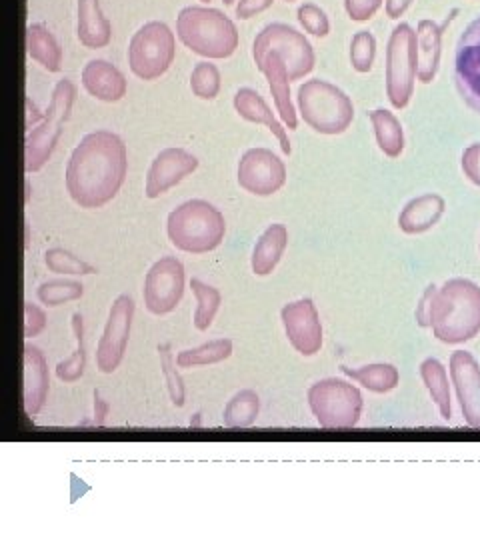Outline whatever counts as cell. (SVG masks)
I'll return each instance as SVG.
<instances>
[{"mask_svg": "<svg viewBox=\"0 0 480 540\" xmlns=\"http://www.w3.org/2000/svg\"><path fill=\"white\" fill-rule=\"evenodd\" d=\"M128 152L122 138L110 130H96L76 144L66 164V192L80 208L108 204L124 184Z\"/></svg>", "mask_w": 480, "mask_h": 540, "instance_id": "cell-1", "label": "cell"}, {"mask_svg": "<svg viewBox=\"0 0 480 540\" xmlns=\"http://www.w3.org/2000/svg\"><path fill=\"white\" fill-rule=\"evenodd\" d=\"M430 328L444 344H462L480 334V286L470 278L446 280L434 296Z\"/></svg>", "mask_w": 480, "mask_h": 540, "instance_id": "cell-2", "label": "cell"}, {"mask_svg": "<svg viewBox=\"0 0 480 540\" xmlns=\"http://www.w3.org/2000/svg\"><path fill=\"white\" fill-rule=\"evenodd\" d=\"M176 36L194 54L210 60L232 56L240 42L236 24L210 6L182 8L176 16Z\"/></svg>", "mask_w": 480, "mask_h": 540, "instance_id": "cell-3", "label": "cell"}, {"mask_svg": "<svg viewBox=\"0 0 480 540\" xmlns=\"http://www.w3.org/2000/svg\"><path fill=\"white\" fill-rule=\"evenodd\" d=\"M166 234L172 246L188 254H206L218 248L226 234L224 214L202 198L176 206L166 218Z\"/></svg>", "mask_w": 480, "mask_h": 540, "instance_id": "cell-4", "label": "cell"}, {"mask_svg": "<svg viewBox=\"0 0 480 540\" xmlns=\"http://www.w3.org/2000/svg\"><path fill=\"white\" fill-rule=\"evenodd\" d=\"M296 102L300 118L318 134H342L354 120V104L350 96L336 84L322 78H312L300 84Z\"/></svg>", "mask_w": 480, "mask_h": 540, "instance_id": "cell-5", "label": "cell"}, {"mask_svg": "<svg viewBox=\"0 0 480 540\" xmlns=\"http://www.w3.org/2000/svg\"><path fill=\"white\" fill-rule=\"evenodd\" d=\"M74 100H76L74 82L70 78L58 80L42 120L36 126H32L24 138V170L28 174L38 172L52 156L58 138L62 134V126L70 116Z\"/></svg>", "mask_w": 480, "mask_h": 540, "instance_id": "cell-6", "label": "cell"}, {"mask_svg": "<svg viewBox=\"0 0 480 540\" xmlns=\"http://www.w3.org/2000/svg\"><path fill=\"white\" fill-rule=\"evenodd\" d=\"M416 78H418L416 30L410 24L400 22L390 32L384 60L386 96L394 108L402 110L408 106L414 94Z\"/></svg>", "mask_w": 480, "mask_h": 540, "instance_id": "cell-7", "label": "cell"}, {"mask_svg": "<svg viewBox=\"0 0 480 540\" xmlns=\"http://www.w3.org/2000/svg\"><path fill=\"white\" fill-rule=\"evenodd\" d=\"M306 398L312 416L322 428H352L358 424L364 408L360 390L342 378L314 382Z\"/></svg>", "mask_w": 480, "mask_h": 540, "instance_id": "cell-8", "label": "cell"}, {"mask_svg": "<svg viewBox=\"0 0 480 540\" xmlns=\"http://www.w3.org/2000/svg\"><path fill=\"white\" fill-rule=\"evenodd\" d=\"M128 66L132 74L140 80L160 78L176 56V38L168 24L160 20H150L140 26L128 44Z\"/></svg>", "mask_w": 480, "mask_h": 540, "instance_id": "cell-9", "label": "cell"}, {"mask_svg": "<svg viewBox=\"0 0 480 540\" xmlns=\"http://www.w3.org/2000/svg\"><path fill=\"white\" fill-rule=\"evenodd\" d=\"M266 52H276L286 68H288V78L300 80L306 74L312 72L316 56L314 48L308 42V38L298 32L296 28L284 24V22H272L266 24L254 38L252 42V58L254 64L266 54Z\"/></svg>", "mask_w": 480, "mask_h": 540, "instance_id": "cell-10", "label": "cell"}, {"mask_svg": "<svg viewBox=\"0 0 480 540\" xmlns=\"http://www.w3.org/2000/svg\"><path fill=\"white\" fill-rule=\"evenodd\" d=\"M186 272L176 256L158 258L144 276L142 298L148 312L162 316L172 312L184 294Z\"/></svg>", "mask_w": 480, "mask_h": 540, "instance_id": "cell-11", "label": "cell"}, {"mask_svg": "<svg viewBox=\"0 0 480 540\" xmlns=\"http://www.w3.org/2000/svg\"><path fill=\"white\" fill-rule=\"evenodd\" d=\"M132 318L134 300L128 294H120L108 310L104 332L96 346V368L102 374H112L120 366L128 346Z\"/></svg>", "mask_w": 480, "mask_h": 540, "instance_id": "cell-12", "label": "cell"}, {"mask_svg": "<svg viewBox=\"0 0 480 540\" xmlns=\"http://www.w3.org/2000/svg\"><path fill=\"white\" fill-rule=\"evenodd\" d=\"M236 178L242 190L254 196H270L286 182L284 162L268 148H248L236 168Z\"/></svg>", "mask_w": 480, "mask_h": 540, "instance_id": "cell-13", "label": "cell"}, {"mask_svg": "<svg viewBox=\"0 0 480 540\" xmlns=\"http://www.w3.org/2000/svg\"><path fill=\"white\" fill-rule=\"evenodd\" d=\"M454 84L460 98L480 114V16H476L458 38Z\"/></svg>", "mask_w": 480, "mask_h": 540, "instance_id": "cell-14", "label": "cell"}, {"mask_svg": "<svg viewBox=\"0 0 480 540\" xmlns=\"http://www.w3.org/2000/svg\"><path fill=\"white\" fill-rule=\"evenodd\" d=\"M284 334L302 356H314L322 348V322L312 298L288 302L280 310Z\"/></svg>", "mask_w": 480, "mask_h": 540, "instance_id": "cell-15", "label": "cell"}, {"mask_svg": "<svg viewBox=\"0 0 480 540\" xmlns=\"http://www.w3.org/2000/svg\"><path fill=\"white\" fill-rule=\"evenodd\" d=\"M448 370L464 422L480 428V362L466 350H454Z\"/></svg>", "mask_w": 480, "mask_h": 540, "instance_id": "cell-16", "label": "cell"}, {"mask_svg": "<svg viewBox=\"0 0 480 540\" xmlns=\"http://www.w3.org/2000/svg\"><path fill=\"white\" fill-rule=\"evenodd\" d=\"M198 168V158L184 148H164L150 162L144 196L158 198Z\"/></svg>", "mask_w": 480, "mask_h": 540, "instance_id": "cell-17", "label": "cell"}, {"mask_svg": "<svg viewBox=\"0 0 480 540\" xmlns=\"http://www.w3.org/2000/svg\"><path fill=\"white\" fill-rule=\"evenodd\" d=\"M50 372L46 356L34 344L22 348V406L28 416H36L48 398Z\"/></svg>", "mask_w": 480, "mask_h": 540, "instance_id": "cell-18", "label": "cell"}, {"mask_svg": "<svg viewBox=\"0 0 480 540\" xmlns=\"http://www.w3.org/2000/svg\"><path fill=\"white\" fill-rule=\"evenodd\" d=\"M256 68L266 76L270 94L276 104V112L280 114L284 126L288 130H294L298 126V116L296 108L292 104L290 96V78H288V68L284 60L276 52H266L258 62Z\"/></svg>", "mask_w": 480, "mask_h": 540, "instance_id": "cell-19", "label": "cell"}, {"mask_svg": "<svg viewBox=\"0 0 480 540\" xmlns=\"http://www.w3.org/2000/svg\"><path fill=\"white\" fill-rule=\"evenodd\" d=\"M82 86L96 100L118 102L124 98L128 84L124 74L112 62L96 58L82 68Z\"/></svg>", "mask_w": 480, "mask_h": 540, "instance_id": "cell-20", "label": "cell"}, {"mask_svg": "<svg viewBox=\"0 0 480 540\" xmlns=\"http://www.w3.org/2000/svg\"><path fill=\"white\" fill-rule=\"evenodd\" d=\"M234 110L246 122L264 124L278 138V144H280V148H282V152L286 156L292 152V146H290V140H288V134H286L284 124L274 116V112L268 106V102L254 88L244 86V88H240L234 94Z\"/></svg>", "mask_w": 480, "mask_h": 540, "instance_id": "cell-21", "label": "cell"}, {"mask_svg": "<svg viewBox=\"0 0 480 540\" xmlns=\"http://www.w3.org/2000/svg\"><path fill=\"white\" fill-rule=\"evenodd\" d=\"M446 210V202L436 192L414 196L398 214V228L404 234H422L438 224Z\"/></svg>", "mask_w": 480, "mask_h": 540, "instance_id": "cell-22", "label": "cell"}, {"mask_svg": "<svg viewBox=\"0 0 480 540\" xmlns=\"http://www.w3.org/2000/svg\"><path fill=\"white\" fill-rule=\"evenodd\" d=\"M444 24H436L434 20H420L416 26V48H418V80L422 84H430L436 78L440 56H442V32Z\"/></svg>", "mask_w": 480, "mask_h": 540, "instance_id": "cell-23", "label": "cell"}, {"mask_svg": "<svg viewBox=\"0 0 480 540\" xmlns=\"http://www.w3.org/2000/svg\"><path fill=\"white\" fill-rule=\"evenodd\" d=\"M288 244V228L280 222L270 224L256 240L250 256V268L256 276H268L278 266Z\"/></svg>", "mask_w": 480, "mask_h": 540, "instance_id": "cell-24", "label": "cell"}, {"mask_svg": "<svg viewBox=\"0 0 480 540\" xmlns=\"http://www.w3.org/2000/svg\"><path fill=\"white\" fill-rule=\"evenodd\" d=\"M76 36L86 48H104L112 38L110 20L102 14L98 0H78Z\"/></svg>", "mask_w": 480, "mask_h": 540, "instance_id": "cell-25", "label": "cell"}, {"mask_svg": "<svg viewBox=\"0 0 480 540\" xmlns=\"http://www.w3.org/2000/svg\"><path fill=\"white\" fill-rule=\"evenodd\" d=\"M26 52L48 72H60L62 48L54 34L40 22L26 26Z\"/></svg>", "mask_w": 480, "mask_h": 540, "instance_id": "cell-26", "label": "cell"}, {"mask_svg": "<svg viewBox=\"0 0 480 540\" xmlns=\"http://www.w3.org/2000/svg\"><path fill=\"white\" fill-rule=\"evenodd\" d=\"M368 116H370L374 138L380 152L388 158H398L404 150V130L396 114L386 108H376Z\"/></svg>", "mask_w": 480, "mask_h": 540, "instance_id": "cell-27", "label": "cell"}, {"mask_svg": "<svg viewBox=\"0 0 480 540\" xmlns=\"http://www.w3.org/2000/svg\"><path fill=\"white\" fill-rule=\"evenodd\" d=\"M340 370L354 382H358L360 386H364L370 392L376 394H384L390 392L398 386L400 382V372L394 364L388 362H374V364H366L360 368H350V366H340Z\"/></svg>", "mask_w": 480, "mask_h": 540, "instance_id": "cell-28", "label": "cell"}, {"mask_svg": "<svg viewBox=\"0 0 480 540\" xmlns=\"http://www.w3.org/2000/svg\"><path fill=\"white\" fill-rule=\"evenodd\" d=\"M420 378L436 404L442 418L450 420L452 416V404H450V384H448V372L444 364L438 358H424L420 362Z\"/></svg>", "mask_w": 480, "mask_h": 540, "instance_id": "cell-29", "label": "cell"}, {"mask_svg": "<svg viewBox=\"0 0 480 540\" xmlns=\"http://www.w3.org/2000/svg\"><path fill=\"white\" fill-rule=\"evenodd\" d=\"M258 412H260L258 394L250 388H244L228 400L222 412V420L230 428H248L256 422Z\"/></svg>", "mask_w": 480, "mask_h": 540, "instance_id": "cell-30", "label": "cell"}, {"mask_svg": "<svg viewBox=\"0 0 480 540\" xmlns=\"http://www.w3.org/2000/svg\"><path fill=\"white\" fill-rule=\"evenodd\" d=\"M72 332L76 338V348L74 352L56 364V376L58 380L72 384L82 378L84 368H86V346H84V320L80 312L72 314Z\"/></svg>", "mask_w": 480, "mask_h": 540, "instance_id": "cell-31", "label": "cell"}, {"mask_svg": "<svg viewBox=\"0 0 480 540\" xmlns=\"http://www.w3.org/2000/svg\"><path fill=\"white\" fill-rule=\"evenodd\" d=\"M230 354H232V342L228 338H216V340H210V342L200 344L196 348H188V350L178 352L176 364L180 368L208 366V364H216V362L230 358Z\"/></svg>", "mask_w": 480, "mask_h": 540, "instance_id": "cell-32", "label": "cell"}, {"mask_svg": "<svg viewBox=\"0 0 480 540\" xmlns=\"http://www.w3.org/2000/svg\"><path fill=\"white\" fill-rule=\"evenodd\" d=\"M190 288H192V294L196 298V310H194V326L196 330L204 332L212 326L214 322V316L220 308V302H222V296L218 292V288L198 280V278H192L190 280Z\"/></svg>", "mask_w": 480, "mask_h": 540, "instance_id": "cell-33", "label": "cell"}, {"mask_svg": "<svg viewBox=\"0 0 480 540\" xmlns=\"http://www.w3.org/2000/svg\"><path fill=\"white\" fill-rule=\"evenodd\" d=\"M82 294H84V286L76 280H48V282H42L36 290L38 300L48 308L74 302L82 298Z\"/></svg>", "mask_w": 480, "mask_h": 540, "instance_id": "cell-34", "label": "cell"}, {"mask_svg": "<svg viewBox=\"0 0 480 540\" xmlns=\"http://www.w3.org/2000/svg\"><path fill=\"white\" fill-rule=\"evenodd\" d=\"M44 264L50 272H56V274H96L98 270L88 264L86 260L78 258L76 254H72L70 250H64V248H48L44 252Z\"/></svg>", "mask_w": 480, "mask_h": 540, "instance_id": "cell-35", "label": "cell"}, {"mask_svg": "<svg viewBox=\"0 0 480 540\" xmlns=\"http://www.w3.org/2000/svg\"><path fill=\"white\" fill-rule=\"evenodd\" d=\"M190 90L200 100H214L220 92V70L208 62H198L190 72Z\"/></svg>", "mask_w": 480, "mask_h": 540, "instance_id": "cell-36", "label": "cell"}, {"mask_svg": "<svg viewBox=\"0 0 480 540\" xmlns=\"http://www.w3.org/2000/svg\"><path fill=\"white\" fill-rule=\"evenodd\" d=\"M158 356H160V370L166 378V386H168V392H170V400L174 406H184V396H186V390H184V382H182V376L178 374L176 370V358L172 354V346L168 342L164 344H158Z\"/></svg>", "mask_w": 480, "mask_h": 540, "instance_id": "cell-37", "label": "cell"}, {"mask_svg": "<svg viewBox=\"0 0 480 540\" xmlns=\"http://www.w3.org/2000/svg\"><path fill=\"white\" fill-rule=\"evenodd\" d=\"M376 58V38L368 30H358L350 40V64L356 72L366 74L372 70Z\"/></svg>", "mask_w": 480, "mask_h": 540, "instance_id": "cell-38", "label": "cell"}, {"mask_svg": "<svg viewBox=\"0 0 480 540\" xmlns=\"http://www.w3.org/2000/svg\"><path fill=\"white\" fill-rule=\"evenodd\" d=\"M296 18H298L300 26L304 28V32H308L316 38H324L330 32V20H328L326 12L314 2H302L296 10Z\"/></svg>", "mask_w": 480, "mask_h": 540, "instance_id": "cell-39", "label": "cell"}, {"mask_svg": "<svg viewBox=\"0 0 480 540\" xmlns=\"http://www.w3.org/2000/svg\"><path fill=\"white\" fill-rule=\"evenodd\" d=\"M46 328V312L32 304L30 300H24V338H34Z\"/></svg>", "mask_w": 480, "mask_h": 540, "instance_id": "cell-40", "label": "cell"}, {"mask_svg": "<svg viewBox=\"0 0 480 540\" xmlns=\"http://www.w3.org/2000/svg\"><path fill=\"white\" fill-rule=\"evenodd\" d=\"M460 166L464 176L480 188V142L470 144L468 148H464L462 158H460Z\"/></svg>", "mask_w": 480, "mask_h": 540, "instance_id": "cell-41", "label": "cell"}, {"mask_svg": "<svg viewBox=\"0 0 480 540\" xmlns=\"http://www.w3.org/2000/svg\"><path fill=\"white\" fill-rule=\"evenodd\" d=\"M382 2L384 0H344V8L350 20L366 22L380 10Z\"/></svg>", "mask_w": 480, "mask_h": 540, "instance_id": "cell-42", "label": "cell"}, {"mask_svg": "<svg viewBox=\"0 0 480 540\" xmlns=\"http://www.w3.org/2000/svg\"><path fill=\"white\" fill-rule=\"evenodd\" d=\"M436 290L438 286L436 284H428L416 304V310H414V318H416V324L420 328H430V320H432V304H434V296H436Z\"/></svg>", "mask_w": 480, "mask_h": 540, "instance_id": "cell-43", "label": "cell"}, {"mask_svg": "<svg viewBox=\"0 0 480 540\" xmlns=\"http://www.w3.org/2000/svg\"><path fill=\"white\" fill-rule=\"evenodd\" d=\"M274 4V0H238V4L234 6L236 18L240 20H248L264 10H268Z\"/></svg>", "mask_w": 480, "mask_h": 540, "instance_id": "cell-44", "label": "cell"}, {"mask_svg": "<svg viewBox=\"0 0 480 540\" xmlns=\"http://www.w3.org/2000/svg\"><path fill=\"white\" fill-rule=\"evenodd\" d=\"M414 0H386L384 2V10H386V16L392 18V20H398L400 16H404V12L410 8Z\"/></svg>", "mask_w": 480, "mask_h": 540, "instance_id": "cell-45", "label": "cell"}, {"mask_svg": "<svg viewBox=\"0 0 480 540\" xmlns=\"http://www.w3.org/2000/svg\"><path fill=\"white\" fill-rule=\"evenodd\" d=\"M108 402L104 398H100L98 392H94V422L96 424H104V418L108 416Z\"/></svg>", "mask_w": 480, "mask_h": 540, "instance_id": "cell-46", "label": "cell"}, {"mask_svg": "<svg viewBox=\"0 0 480 540\" xmlns=\"http://www.w3.org/2000/svg\"><path fill=\"white\" fill-rule=\"evenodd\" d=\"M222 2H224V4H226V6H230V4H234V2H236V0H222Z\"/></svg>", "mask_w": 480, "mask_h": 540, "instance_id": "cell-47", "label": "cell"}, {"mask_svg": "<svg viewBox=\"0 0 480 540\" xmlns=\"http://www.w3.org/2000/svg\"><path fill=\"white\" fill-rule=\"evenodd\" d=\"M284 2H294V0H284Z\"/></svg>", "mask_w": 480, "mask_h": 540, "instance_id": "cell-48", "label": "cell"}, {"mask_svg": "<svg viewBox=\"0 0 480 540\" xmlns=\"http://www.w3.org/2000/svg\"><path fill=\"white\" fill-rule=\"evenodd\" d=\"M202 2H210V0H202Z\"/></svg>", "mask_w": 480, "mask_h": 540, "instance_id": "cell-49", "label": "cell"}]
</instances>
